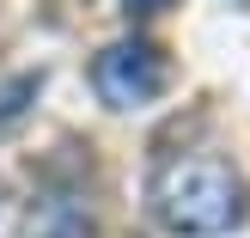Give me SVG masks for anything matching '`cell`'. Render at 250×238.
<instances>
[{"label": "cell", "mask_w": 250, "mask_h": 238, "mask_svg": "<svg viewBox=\"0 0 250 238\" xmlns=\"http://www.w3.org/2000/svg\"><path fill=\"white\" fill-rule=\"evenodd\" d=\"M153 202L159 226L177 238H220L244 220V183L220 159H165L153 171Z\"/></svg>", "instance_id": "6da1fadb"}, {"label": "cell", "mask_w": 250, "mask_h": 238, "mask_svg": "<svg viewBox=\"0 0 250 238\" xmlns=\"http://www.w3.org/2000/svg\"><path fill=\"white\" fill-rule=\"evenodd\" d=\"M92 86H98L104 104L141 110V104H153L171 86V61H165V49L146 43V37H122V43H110L104 55L92 61Z\"/></svg>", "instance_id": "7a4b0ae2"}, {"label": "cell", "mask_w": 250, "mask_h": 238, "mask_svg": "<svg viewBox=\"0 0 250 238\" xmlns=\"http://www.w3.org/2000/svg\"><path fill=\"white\" fill-rule=\"evenodd\" d=\"M165 6H171V0H128L122 12H128V19H153V12H165Z\"/></svg>", "instance_id": "3957f363"}]
</instances>
